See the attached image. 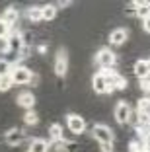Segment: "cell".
<instances>
[{
  "mask_svg": "<svg viewBox=\"0 0 150 152\" xmlns=\"http://www.w3.org/2000/svg\"><path fill=\"white\" fill-rule=\"evenodd\" d=\"M144 144H146V152H150V133L144 137Z\"/></svg>",
  "mask_w": 150,
  "mask_h": 152,
  "instance_id": "27",
  "label": "cell"
},
{
  "mask_svg": "<svg viewBox=\"0 0 150 152\" xmlns=\"http://www.w3.org/2000/svg\"><path fill=\"white\" fill-rule=\"evenodd\" d=\"M26 16H27V20L33 22V23L43 22V10H41V6H29L27 12H26Z\"/></svg>",
  "mask_w": 150,
  "mask_h": 152,
  "instance_id": "17",
  "label": "cell"
},
{
  "mask_svg": "<svg viewBox=\"0 0 150 152\" xmlns=\"http://www.w3.org/2000/svg\"><path fill=\"white\" fill-rule=\"evenodd\" d=\"M146 61H148V70H150V58H146Z\"/></svg>",
  "mask_w": 150,
  "mask_h": 152,
  "instance_id": "30",
  "label": "cell"
},
{
  "mask_svg": "<svg viewBox=\"0 0 150 152\" xmlns=\"http://www.w3.org/2000/svg\"><path fill=\"white\" fill-rule=\"evenodd\" d=\"M37 51H39L41 55H45V53H47V47H45V45H39V47H37Z\"/></svg>",
  "mask_w": 150,
  "mask_h": 152,
  "instance_id": "29",
  "label": "cell"
},
{
  "mask_svg": "<svg viewBox=\"0 0 150 152\" xmlns=\"http://www.w3.org/2000/svg\"><path fill=\"white\" fill-rule=\"evenodd\" d=\"M129 39V31L125 29V27H117V29H113V31L109 33V43L113 45V47H121V45H125Z\"/></svg>",
  "mask_w": 150,
  "mask_h": 152,
  "instance_id": "10",
  "label": "cell"
},
{
  "mask_svg": "<svg viewBox=\"0 0 150 152\" xmlns=\"http://www.w3.org/2000/svg\"><path fill=\"white\" fill-rule=\"evenodd\" d=\"M41 10H43V22H55V18L59 14L57 4H45L41 6Z\"/></svg>",
  "mask_w": 150,
  "mask_h": 152,
  "instance_id": "18",
  "label": "cell"
},
{
  "mask_svg": "<svg viewBox=\"0 0 150 152\" xmlns=\"http://www.w3.org/2000/svg\"><path fill=\"white\" fill-rule=\"evenodd\" d=\"M96 64L102 70H113L115 63H117V55H115L113 49H109V47H102V49L96 53Z\"/></svg>",
  "mask_w": 150,
  "mask_h": 152,
  "instance_id": "1",
  "label": "cell"
},
{
  "mask_svg": "<svg viewBox=\"0 0 150 152\" xmlns=\"http://www.w3.org/2000/svg\"><path fill=\"white\" fill-rule=\"evenodd\" d=\"M35 96L31 94V92H22V94H18V98H16V103H18L20 107H23L26 111H31V109L35 107Z\"/></svg>",
  "mask_w": 150,
  "mask_h": 152,
  "instance_id": "11",
  "label": "cell"
},
{
  "mask_svg": "<svg viewBox=\"0 0 150 152\" xmlns=\"http://www.w3.org/2000/svg\"><path fill=\"white\" fill-rule=\"evenodd\" d=\"M64 139V134H62V125L61 123H53V125L49 127V142H59V140Z\"/></svg>",
  "mask_w": 150,
  "mask_h": 152,
  "instance_id": "16",
  "label": "cell"
},
{
  "mask_svg": "<svg viewBox=\"0 0 150 152\" xmlns=\"http://www.w3.org/2000/svg\"><path fill=\"white\" fill-rule=\"evenodd\" d=\"M129 150L131 152H146V144H144V139H135L131 142V146H129Z\"/></svg>",
  "mask_w": 150,
  "mask_h": 152,
  "instance_id": "22",
  "label": "cell"
},
{
  "mask_svg": "<svg viewBox=\"0 0 150 152\" xmlns=\"http://www.w3.org/2000/svg\"><path fill=\"white\" fill-rule=\"evenodd\" d=\"M23 140H26V133H23L22 129H10V131H6V134H4V142L8 144V146H20Z\"/></svg>",
  "mask_w": 150,
  "mask_h": 152,
  "instance_id": "9",
  "label": "cell"
},
{
  "mask_svg": "<svg viewBox=\"0 0 150 152\" xmlns=\"http://www.w3.org/2000/svg\"><path fill=\"white\" fill-rule=\"evenodd\" d=\"M92 137L97 140L100 144H105V142H113L115 134H113V129L109 125H103V123H96L92 127Z\"/></svg>",
  "mask_w": 150,
  "mask_h": 152,
  "instance_id": "3",
  "label": "cell"
},
{
  "mask_svg": "<svg viewBox=\"0 0 150 152\" xmlns=\"http://www.w3.org/2000/svg\"><path fill=\"white\" fill-rule=\"evenodd\" d=\"M140 84H138V88L144 92V94H150V76L148 78H144V80H138Z\"/></svg>",
  "mask_w": 150,
  "mask_h": 152,
  "instance_id": "24",
  "label": "cell"
},
{
  "mask_svg": "<svg viewBox=\"0 0 150 152\" xmlns=\"http://www.w3.org/2000/svg\"><path fill=\"white\" fill-rule=\"evenodd\" d=\"M103 74H105V80H107V86H109V94L113 92V90H125L127 88V78H125L123 74H119V72L115 70H102Z\"/></svg>",
  "mask_w": 150,
  "mask_h": 152,
  "instance_id": "4",
  "label": "cell"
},
{
  "mask_svg": "<svg viewBox=\"0 0 150 152\" xmlns=\"http://www.w3.org/2000/svg\"><path fill=\"white\" fill-rule=\"evenodd\" d=\"M55 150L57 152H76V144L70 142V140H59V142H53Z\"/></svg>",
  "mask_w": 150,
  "mask_h": 152,
  "instance_id": "19",
  "label": "cell"
},
{
  "mask_svg": "<svg viewBox=\"0 0 150 152\" xmlns=\"http://www.w3.org/2000/svg\"><path fill=\"white\" fill-rule=\"evenodd\" d=\"M31 76H33V72H31L27 66H23V64H14L12 72H10V78H12L14 86L29 84V82H31Z\"/></svg>",
  "mask_w": 150,
  "mask_h": 152,
  "instance_id": "2",
  "label": "cell"
},
{
  "mask_svg": "<svg viewBox=\"0 0 150 152\" xmlns=\"http://www.w3.org/2000/svg\"><path fill=\"white\" fill-rule=\"evenodd\" d=\"M132 10H135V16L142 22L150 18V2H132Z\"/></svg>",
  "mask_w": 150,
  "mask_h": 152,
  "instance_id": "14",
  "label": "cell"
},
{
  "mask_svg": "<svg viewBox=\"0 0 150 152\" xmlns=\"http://www.w3.org/2000/svg\"><path fill=\"white\" fill-rule=\"evenodd\" d=\"M131 115H132V107L127 102H119L117 105H115L113 117H115V121H117L119 125H127L129 121H131Z\"/></svg>",
  "mask_w": 150,
  "mask_h": 152,
  "instance_id": "6",
  "label": "cell"
},
{
  "mask_svg": "<svg viewBox=\"0 0 150 152\" xmlns=\"http://www.w3.org/2000/svg\"><path fill=\"white\" fill-rule=\"evenodd\" d=\"M37 82H39V76L33 74V76H31V82H29V84H31V86H37Z\"/></svg>",
  "mask_w": 150,
  "mask_h": 152,
  "instance_id": "28",
  "label": "cell"
},
{
  "mask_svg": "<svg viewBox=\"0 0 150 152\" xmlns=\"http://www.w3.org/2000/svg\"><path fill=\"white\" fill-rule=\"evenodd\" d=\"M66 129L72 134H82L86 131V119L78 113H68L66 115Z\"/></svg>",
  "mask_w": 150,
  "mask_h": 152,
  "instance_id": "5",
  "label": "cell"
},
{
  "mask_svg": "<svg viewBox=\"0 0 150 152\" xmlns=\"http://www.w3.org/2000/svg\"><path fill=\"white\" fill-rule=\"evenodd\" d=\"M23 123H26V125H29V127L37 125V123H39V115H37L33 109H31V111H26V115H23Z\"/></svg>",
  "mask_w": 150,
  "mask_h": 152,
  "instance_id": "21",
  "label": "cell"
},
{
  "mask_svg": "<svg viewBox=\"0 0 150 152\" xmlns=\"http://www.w3.org/2000/svg\"><path fill=\"white\" fill-rule=\"evenodd\" d=\"M53 68L57 76H66V72H68V53H66V49H59Z\"/></svg>",
  "mask_w": 150,
  "mask_h": 152,
  "instance_id": "7",
  "label": "cell"
},
{
  "mask_svg": "<svg viewBox=\"0 0 150 152\" xmlns=\"http://www.w3.org/2000/svg\"><path fill=\"white\" fill-rule=\"evenodd\" d=\"M100 150H102V152H113V142H105V144H100Z\"/></svg>",
  "mask_w": 150,
  "mask_h": 152,
  "instance_id": "25",
  "label": "cell"
},
{
  "mask_svg": "<svg viewBox=\"0 0 150 152\" xmlns=\"http://www.w3.org/2000/svg\"><path fill=\"white\" fill-rule=\"evenodd\" d=\"M92 90L96 92L97 96H103V94H109V86H107V80H105V74L102 70L96 72L92 76Z\"/></svg>",
  "mask_w": 150,
  "mask_h": 152,
  "instance_id": "8",
  "label": "cell"
},
{
  "mask_svg": "<svg viewBox=\"0 0 150 152\" xmlns=\"http://www.w3.org/2000/svg\"><path fill=\"white\" fill-rule=\"evenodd\" d=\"M14 64L10 58L6 57H0V76H10V72H12Z\"/></svg>",
  "mask_w": 150,
  "mask_h": 152,
  "instance_id": "20",
  "label": "cell"
},
{
  "mask_svg": "<svg viewBox=\"0 0 150 152\" xmlns=\"http://www.w3.org/2000/svg\"><path fill=\"white\" fill-rule=\"evenodd\" d=\"M51 150V142L45 139H33L27 146V152H49Z\"/></svg>",
  "mask_w": 150,
  "mask_h": 152,
  "instance_id": "15",
  "label": "cell"
},
{
  "mask_svg": "<svg viewBox=\"0 0 150 152\" xmlns=\"http://www.w3.org/2000/svg\"><path fill=\"white\" fill-rule=\"evenodd\" d=\"M10 33H12V27H10L4 20L0 18V41H6L10 37Z\"/></svg>",
  "mask_w": 150,
  "mask_h": 152,
  "instance_id": "23",
  "label": "cell"
},
{
  "mask_svg": "<svg viewBox=\"0 0 150 152\" xmlns=\"http://www.w3.org/2000/svg\"><path fill=\"white\" fill-rule=\"evenodd\" d=\"M0 84H2V76H0Z\"/></svg>",
  "mask_w": 150,
  "mask_h": 152,
  "instance_id": "31",
  "label": "cell"
},
{
  "mask_svg": "<svg viewBox=\"0 0 150 152\" xmlns=\"http://www.w3.org/2000/svg\"><path fill=\"white\" fill-rule=\"evenodd\" d=\"M142 27H144V31L150 33V18H146L144 22H142Z\"/></svg>",
  "mask_w": 150,
  "mask_h": 152,
  "instance_id": "26",
  "label": "cell"
},
{
  "mask_svg": "<svg viewBox=\"0 0 150 152\" xmlns=\"http://www.w3.org/2000/svg\"><path fill=\"white\" fill-rule=\"evenodd\" d=\"M0 18H2V20H4V22L8 23V26L12 27V29H14V26H16V23L20 22V12H18L16 8H14V6H8V8L4 10V14H2Z\"/></svg>",
  "mask_w": 150,
  "mask_h": 152,
  "instance_id": "13",
  "label": "cell"
},
{
  "mask_svg": "<svg viewBox=\"0 0 150 152\" xmlns=\"http://www.w3.org/2000/svg\"><path fill=\"white\" fill-rule=\"evenodd\" d=\"M132 72H135V76H137L138 80L148 78V76H150L148 61H146V58H138V61H135V64H132Z\"/></svg>",
  "mask_w": 150,
  "mask_h": 152,
  "instance_id": "12",
  "label": "cell"
}]
</instances>
